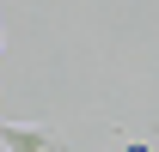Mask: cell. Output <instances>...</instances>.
<instances>
[{
  "label": "cell",
  "mask_w": 159,
  "mask_h": 152,
  "mask_svg": "<svg viewBox=\"0 0 159 152\" xmlns=\"http://www.w3.org/2000/svg\"><path fill=\"white\" fill-rule=\"evenodd\" d=\"M0 152H55V134L31 122H0Z\"/></svg>",
  "instance_id": "1"
},
{
  "label": "cell",
  "mask_w": 159,
  "mask_h": 152,
  "mask_svg": "<svg viewBox=\"0 0 159 152\" xmlns=\"http://www.w3.org/2000/svg\"><path fill=\"white\" fill-rule=\"evenodd\" d=\"M122 152H159V146H147V140H129V146H122Z\"/></svg>",
  "instance_id": "2"
}]
</instances>
